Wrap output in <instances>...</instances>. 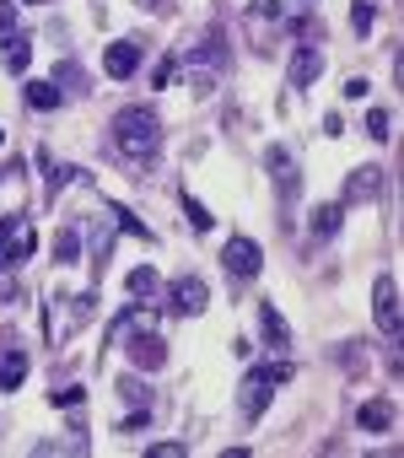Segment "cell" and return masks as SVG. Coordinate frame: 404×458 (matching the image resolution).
I'll use <instances>...</instances> for the list:
<instances>
[{
	"instance_id": "1",
	"label": "cell",
	"mask_w": 404,
	"mask_h": 458,
	"mask_svg": "<svg viewBox=\"0 0 404 458\" xmlns=\"http://www.w3.org/2000/svg\"><path fill=\"white\" fill-rule=\"evenodd\" d=\"M114 146H119L124 157H135V162L156 157V146H162L156 114H151V108H119V114H114Z\"/></svg>"
},
{
	"instance_id": "2",
	"label": "cell",
	"mask_w": 404,
	"mask_h": 458,
	"mask_svg": "<svg viewBox=\"0 0 404 458\" xmlns=\"http://www.w3.org/2000/svg\"><path fill=\"white\" fill-rule=\"evenodd\" d=\"M286 383H291V361L254 367V372L243 377V415H248V420H259V415H265V404L275 399V388H286Z\"/></svg>"
},
{
	"instance_id": "3",
	"label": "cell",
	"mask_w": 404,
	"mask_h": 458,
	"mask_svg": "<svg viewBox=\"0 0 404 458\" xmlns=\"http://www.w3.org/2000/svg\"><path fill=\"white\" fill-rule=\"evenodd\" d=\"M206 302H211V286L199 281V276H178L173 292H167V313H183V318L206 313Z\"/></svg>"
},
{
	"instance_id": "4",
	"label": "cell",
	"mask_w": 404,
	"mask_h": 458,
	"mask_svg": "<svg viewBox=\"0 0 404 458\" xmlns=\"http://www.w3.org/2000/svg\"><path fill=\"white\" fill-rule=\"evenodd\" d=\"M38 254V233H33V221H22V226H12L6 238H0V265L6 270H17V265H28Z\"/></svg>"
},
{
	"instance_id": "5",
	"label": "cell",
	"mask_w": 404,
	"mask_h": 458,
	"mask_svg": "<svg viewBox=\"0 0 404 458\" xmlns=\"http://www.w3.org/2000/svg\"><path fill=\"white\" fill-rule=\"evenodd\" d=\"M222 265H227L232 276L254 281V276H259V265H265V254H259V243H254V238H232V243L222 249Z\"/></svg>"
},
{
	"instance_id": "6",
	"label": "cell",
	"mask_w": 404,
	"mask_h": 458,
	"mask_svg": "<svg viewBox=\"0 0 404 458\" xmlns=\"http://www.w3.org/2000/svg\"><path fill=\"white\" fill-rule=\"evenodd\" d=\"M372 308H377V329H383V335H399V281H393V276H377Z\"/></svg>"
},
{
	"instance_id": "7",
	"label": "cell",
	"mask_w": 404,
	"mask_h": 458,
	"mask_svg": "<svg viewBox=\"0 0 404 458\" xmlns=\"http://www.w3.org/2000/svg\"><path fill=\"white\" fill-rule=\"evenodd\" d=\"M124 351H130V367H135V372H162V361H167L162 335H135Z\"/></svg>"
},
{
	"instance_id": "8",
	"label": "cell",
	"mask_w": 404,
	"mask_h": 458,
	"mask_svg": "<svg viewBox=\"0 0 404 458\" xmlns=\"http://www.w3.org/2000/svg\"><path fill=\"white\" fill-rule=\"evenodd\" d=\"M103 71H108L114 81H124V76H135V71H140V44H130V38H119V44H108V55H103Z\"/></svg>"
},
{
	"instance_id": "9",
	"label": "cell",
	"mask_w": 404,
	"mask_h": 458,
	"mask_svg": "<svg viewBox=\"0 0 404 458\" xmlns=\"http://www.w3.org/2000/svg\"><path fill=\"white\" fill-rule=\"evenodd\" d=\"M356 426L361 431H393V399H366L356 410Z\"/></svg>"
},
{
	"instance_id": "10",
	"label": "cell",
	"mask_w": 404,
	"mask_h": 458,
	"mask_svg": "<svg viewBox=\"0 0 404 458\" xmlns=\"http://www.w3.org/2000/svg\"><path fill=\"white\" fill-rule=\"evenodd\" d=\"M377 189H383V173H377V167H356V173H350V189H345V199H340V205L377 199Z\"/></svg>"
},
{
	"instance_id": "11",
	"label": "cell",
	"mask_w": 404,
	"mask_h": 458,
	"mask_svg": "<svg viewBox=\"0 0 404 458\" xmlns=\"http://www.w3.org/2000/svg\"><path fill=\"white\" fill-rule=\"evenodd\" d=\"M318 71H324V55H318V49H297V55H291V87H297V92L313 87Z\"/></svg>"
},
{
	"instance_id": "12",
	"label": "cell",
	"mask_w": 404,
	"mask_h": 458,
	"mask_svg": "<svg viewBox=\"0 0 404 458\" xmlns=\"http://www.w3.org/2000/svg\"><path fill=\"white\" fill-rule=\"evenodd\" d=\"M28 377V351H0V394H12Z\"/></svg>"
},
{
	"instance_id": "13",
	"label": "cell",
	"mask_w": 404,
	"mask_h": 458,
	"mask_svg": "<svg viewBox=\"0 0 404 458\" xmlns=\"http://www.w3.org/2000/svg\"><path fill=\"white\" fill-rule=\"evenodd\" d=\"M259 329H265V340H270L275 351H286V345H291V329H286V318H281L270 302H259Z\"/></svg>"
},
{
	"instance_id": "14",
	"label": "cell",
	"mask_w": 404,
	"mask_h": 458,
	"mask_svg": "<svg viewBox=\"0 0 404 458\" xmlns=\"http://www.w3.org/2000/svg\"><path fill=\"white\" fill-rule=\"evenodd\" d=\"M65 103V92L55 87V81H28V108H38V114H55Z\"/></svg>"
},
{
	"instance_id": "15",
	"label": "cell",
	"mask_w": 404,
	"mask_h": 458,
	"mask_svg": "<svg viewBox=\"0 0 404 458\" xmlns=\"http://www.w3.org/2000/svg\"><path fill=\"white\" fill-rule=\"evenodd\" d=\"M340 221H345V205H340V199H334V205H318V210H313V233H318V238H334Z\"/></svg>"
},
{
	"instance_id": "16",
	"label": "cell",
	"mask_w": 404,
	"mask_h": 458,
	"mask_svg": "<svg viewBox=\"0 0 404 458\" xmlns=\"http://www.w3.org/2000/svg\"><path fill=\"white\" fill-rule=\"evenodd\" d=\"M55 259H60V265H76V259H81V238H76V226H65V233L55 238Z\"/></svg>"
},
{
	"instance_id": "17",
	"label": "cell",
	"mask_w": 404,
	"mask_h": 458,
	"mask_svg": "<svg viewBox=\"0 0 404 458\" xmlns=\"http://www.w3.org/2000/svg\"><path fill=\"white\" fill-rule=\"evenodd\" d=\"M0 44H6V71H17V76H22V71H28V60H33V49H28L17 33H12V38H0Z\"/></svg>"
},
{
	"instance_id": "18",
	"label": "cell",
	"mask_w": 404,
	"mask_h": 458,
	"mask_svg": "<svg viewBox=\"0 0 404 458\" xmlns=\"http://www.w3.org/2000/svg\"><path fill=\"white\" fill-rule=\"evenodd\" d=\"M151 286H156V270H151V265H140V270L124 276V292H130V297H146Z\"/></svg>"
},
{
	"instance_id": "19",
	"label": "cell",
	"mask_w": 404,
	"mask_h": 458,
	"mask_svg": "<svg viewBox=\"0 0 404 458\" xmlns=\"http://www.w3.org/2000/svg\"><path fill=\"white\" fill-rule=\"evenodd\" d=\"M183 210H189V226H194V233H211V226H216V221H211V210L199 205L194 194H183Z\"/></svg>"
},
{
	"instance_id": "20",
	"label": "cell",
	"mask_w": 404,
	"mask_h": 458,
	"mask_svg": "<svg viewBox=\"0 0 404 458\" xmlns=\"http://www.w3.org/2000/svg\"><path fill=\"white\" fill-rule=\"evenodd\" d=\"M372 22H377V6H372V0H356V6H350V28L372 33Z\"/></svg>"
},
{
	"instance_id": "21",
	"label": "cell",
	"mask_w": 404,
	"mask_h": 458,
	"mask_svg": "<svg viewBox=\"0 0 404 458\" xmlns=\"http://www.w3.org/2000/svg\"><path fill=\"white\" fill-rule=\"evenodd\" d=\"M388 130H393V114H388V108H372V114H366V135H372V140H388Z\"/></svg>"
},
{
	"instance_id": "22",
	"label": "cell",
	"mask_w": 404,
	"mask_h": 458,
	"mask_svg": "<svg viewBox=\"0 0 404 458\" xmlns=\"http://www.w3.org/2000/svg\"><path fill=\"white\" fill-rule=\"evenodd\" d=\"M81 399H87V394H81V388H76V383H71V388H55V394H49V404H60V410H65V404H71V410H76V404H81Z\"/></svg>"
},
{
	"instance_id": "23",
	"label": "cell",
	"mask_w": 404,
	"mask_h": 458,
	"mask_svg": "<svg viewBox=\"0 0 404 458\" xmlns=\"http://www.w3.org/2000/svg\"><path fill=\"white\" fill-rule=\"evenodd\" d=\"M17 33V6L12 0H0V38H12Z\"/></svg>"
},
{
	"instance_id": "24",
	"label": "cell",
	"mask_w": 404,
	"mask_h": 458,
	"mask_svg": "<svg viewBox=\"0 0 404 458\" xmlns=\"http://www.w3.org/2000/svg\"><path fill=\"white\" fill-rule=\"evenodd\" d=\"M146 453H151V458H183L189 447H183V442H151Z\"/></svg>"
}]
</instances>
